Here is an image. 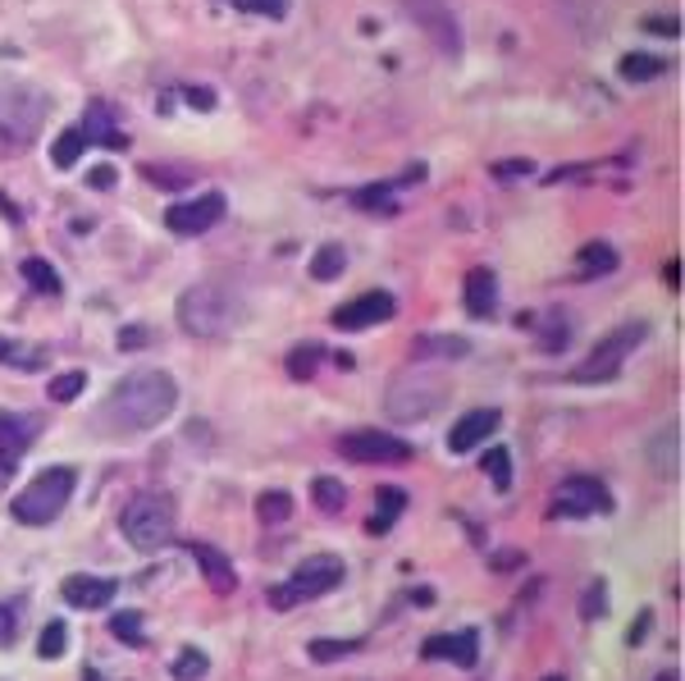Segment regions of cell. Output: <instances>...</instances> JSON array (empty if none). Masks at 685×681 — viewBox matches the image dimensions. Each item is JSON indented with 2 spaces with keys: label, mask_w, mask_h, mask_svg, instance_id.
I'll return each instance as SVG.
<instances>
[{
  "label": "cell",
  "mask_w": 685,
  "mask_h": 681,
  "mask_svg": "<svg viewBox=\"0 0 685 681\" xmlns=\"http://www.w3.org/2000/svg\"><path fill=\"white\" fill-rule=\"evenodd\" d=\"M174 408H179V385L170 370H133L101 398L97 416H91V430L120 435V439L147 435V430L164 426V421L174 416Z\"/></svg>",
  "instance_id": "cell-1"
},
{
  "label": "cell",
  "mask_w": 685,
  "mask_h": 681,
  "mask_svg": "<svg viewBox=\"0 0 685 681\" xmlns=\"http://www.w3.org/2000/svg\"><path fill=\"white\" fill-rule=\"evenodd\" d=\"M243 316H247L243 297L229 284H216V279H201V284L179 293V325L193 339H224L238 330Z\"/></svg>",
  "instance_id": "cell-2"
},
{
  "label": "cell",
  "mask_w": 685,
  "mask_h": 681,
  "mask_svg": "<svg viewBox=\"0 0 685 681\" xmlns=\"http://www.w3.org/2000/svg\"><path fill=\"white\" fill-rule=\"evenodd\" d=\"M74 466H46L41 476L28 481V489H19L10 512H14V522L19 526H46V522H56V516L69 508V499H74Z\"/></svg>",
  "instance_id": "cell-3"
},
{
  "label": "cell",
  "mask_w": 685,
  "mask_h": 681,
  "mask_svg": "<svg viewBox=\"0 0 685 681\" xmlns=\"http://www.w3.org/2000/svg\"><path fill=\"white\" fill-rule=\"evenodd\" d=\"M448 398H453V380H443L439 370H403L384 393V408L393 421H425L435 416Z\"/></svg>",
  "instance_id": "cell-4"
},
{
  "label": "cell",
  "mask_w": 685,
  "mask_h": 681,
  "mask_svg": "<svg viewBox=\"0 0 685 681\" xmlns=\"http://www.w3.org/2000/svg\"><path fill=\"white\" fill-rule=\"evenodd\" d=\"M120 531L137 554H160L164 545H174V503L164 495H133L120 516Z\"/></svg>",
  "instance_id": "cell-5"
},
{
  "label": "cell",
  "mask_w": 685,
  "mask_h": 681,
  "mask_svg": "<svg viewBox=\"0 0 685 681\" xmlns=\"http://www.w3.org/2000/svg\"><path fill=\"white\" fill-rule=\"evenodd\" d=\"M46 114H51V97L37 92L33 83H10L0 87V137L10 147H28L41 133Z\"/></svg>",
  "instance_id": "cell-6"
},
{
  "label": "cell",
  "mask_w": 685,
  "mask_h": 681,
  "mask_svg": "<svg viewBox=\"0 0 685 681\" xmlns=\"http://www.w3.org/2000/svg\"><path fill=\"white\" fill-rule=\"evenodd\" d=\"M645 335H649V325H645V320L612 330V335H608L603 343H595V352H589V357L572 370V385H608V380H617L622 366H626V357L645 343Z\"/></svg>",
  "instance_id": "cell-7"
},
{
  "label": "cell",
  "mask_w": 685,
  "mask_h": 681,
  "mask_svg": "<svg viewBox=\"0 0 685 681\" xmlns=\"http://www.w3.org/2000/svg\"><path fill=\"white\" fill-rule=\"evenodd\" d=\"M339 581H343V562H339L334 554H316V558H306L302 568L293 572V581L274 585V591H270V604L283 613V608H293V604H306V599L329 595Z\"/></svg>",
  "instance_id": "cell-8"
},
{
  "label": "cell",
  "mask_w": 685,
  "mask_h": 681,
  "mask_svg": "<svg viewBox=\"0 0 685 681\" xmlns=\"http://www.w3.org/2000/svg\"><path fill=\"white\" fill-rule=\"evenodd\" d=\"M224 220V193H206V197H187L174 202L164 210V229L179 233V239H197V233H210Z\"/></svg>",
  "instance_id": "cell-9"
},
{
  "label": "cell",
  "mask_w": 685,
  "mask_h": 681,
  "mask_svg": "<svg viewBox=\"0 0 685 681\" xmlns=\"http://www.w3.org/2000/svg\"><path fill=\"white\" fill-rule=\"evenodd\" d=\"M339 453L352 458V462H384V466H397V462L412 458V443L393 439V435H384V430H347V435L339 439Z\"/></svg>",
  "instance_id": "cell-10"
},
{
  "label": "cell",
  "mask_w": 685,
  "mask_h": 681,
  "mask_svg": "<svg viewBox=\"0 0 685 681\" xmlns=\"http://www.w3.org/2000/svg\"><path fill=\"white\" fill-rule=\"evenodd\" d=\"M393 316H397V297L389 289H370L362 297L343 302V307L329 316V325H334V330H370V325H384Z\"/></svg>",
  "instance_id": "cell-11"
},
{
  "label": "cell",
  "mask_w": 685,
  "mask_h": 681,
  "mask_svg": "<svg viewBox=\"0 0 685 681\" xmlns=\"http://www.w3.org/2000/svg\"><path fill=\"white\" fill-rule=\"evenodd\" d=\"M608 508H612V495L595 476L562 481L558 499H553V516H595V512H608Z\"/></svg>",
  "instance_id": "cell-12"
},
{
  "label": "cell",
  "mask_w": 685,
  "mask_h": 681,
  "mask_svg": "<svg viewBox=\"0 0 685 681\" xmlns=\"http://www.w3.org/2000/svg\"><path fill=\"white\" fill-rule=\"evenodd\" d=\"M499 412H493V408H485V412H466L462 421H457V426L453 430H448V453H476L480 449V443L493 435V430H499Z\"/></svg>",
  "instance_id": "cell-13"
},
{
  "label": "cell",
  "mask_w": 685,
  "mask_h": 681,
  "mask_svg": "<svg viewBox=\"0 0 685 681\" xmlns=\"http://www.w3.org/2000/svg\"><path fill=\"white\" fill-rule=\"evenodd\" d=\"M462 302L466 312L476 320H489L493 312H499V275H493L489 266H476L466 270V284H462Z\"/></svg>",
  "instance_id": "cell-14"
},
{
  "label": "cell",
  "mask_w": 685,
  "mask_h": 681,
  "mask_svg": "<svg viewBox=\"0 0 685 681\" xmlns=\"http://www.w3.org/2000/svg\"><path fill=\"white\" fill-rule=\"evenodd\" d=\"M60 595H64V604H74V608H106L114 595H120V585H114L110 576H87V572H78V576H64Z\"/></svg>",
  "instance_id": "cell-15"
},
{
  "label": "cell",
  "mask_w": 685,
  "mask_h": 681,
  "mask_svg": "<svg viewBox=\"0 0 685 681\" xmlns=\"http://www.w3.org/2000/svg\"><path fill=\"white\" fill-rule=\"evenodd\" d=\"M412 5V14H416V23H425V28L435 33V41L443 46L448 56H457L462 51V37H457V23L448 19V5L443 0H407Z\"/></svg>",
  "instance_id": "cell-16"
},
{
  "label": "cell",
  "mask_w": 685,
  "mask_h": 681,
  "mask_svg": "<svg viewBox=\"0 0 685 681\" xmlns=\"http://www.w3.org/2000/svg\"><path fill=\"white\" fill-rule=\"evenodd\" d=\"M33 439H37V421L33 416L0 412V466H14Z\"/></svg>",
  "instance_id": "cell-17"
},
{
  "label": "cell",
  "mask_w": 685,
  "mask_h": 681,
  "mask_svg": "<svg viewBox=\"0 0 685 681\" xmlns=\"http://www.w3.org/2000/svg\"><path fill=\"white\" fill-rule=\"evenodd\" d=\"M476 645H480V636L476 631H453V636H430L425 641V659H453L457 668H476Z\"/></svg>",
  "instance_id": "cell-18"
},
{
  "label": "cell",
  "mask_w": 685,
  "mask_h": 681,
  "mask_svg": "<svg viewBox=\"0 0 685 681\" xmlns=\"http://www.w3.org/2000/svg\"><path fill=\"white\" fill-rule=\"evenodd\" d=\"M649 466L658 476H668V481L681 476V426H676V421L649 439Z\"/></svg>",
  "instance_id": "cell-19"
},
{
  "label": "cell",
  "mask_w": 685,
  "mask_h": 681,
  "mask_svg": "<svg viewBox=\"0 0 685 681\" xmlns=\"http://www.w3.org/2000/svg\"><path fill=\"white\" fill-rule=\"evenodd\" d=\"M193 558H197V568H201L206 585H210L216 595H233V591H238V576H233L229 558H224L220 549H210V545H193Z\"/></svg>",
  "instance_id": "cell-20"
},
{
  "label": "cell",
  "mask_w": 685,
  "mask_h": 681,
  "mask_svg": "<svg viewBox=\"0 0 685 681\" xmlns=\"http://www.w3.org/2000/svg\"><path fill=\"white\" fill-rule=\"evenodd\" d=\"M78 129L87 133V143H91V147H110V151H120V147H124V133L114 129L110 110H106L101 101H91V106H87V114L78 120Z\"/></svg>",
  "instance_id": "cell-21"
},
{
  "label": "cell",
  "mask_w": 685,
  "mask_h": 681,
  "mask_svg": "<svg viewBox=\"0 0 685 681\" xmlns=\"http://www.w3.org/2000/svg\"><path fill=\"white\" fill-rule=\"evenodd\" d=\"M612 270H617V252H612L608 243H585L576 252V275L580 279H603Z\"/></svg>",
  "instance_id": "cell-22"
},
{
  "label": "cell",
  "mask_w": 685,
  "mask_h": 681,
  "mask_svg": "<svg viewBox=\"0 0 685 681\" xmlns=\"http://www.w3.org/2000/svg\"><path fill=\"white\" fill-rule=\"evenodd\" d=\"M87 133L78 129V124H69L60 137H56V147H51V160H56V170H74L78 166V160L87 156Z\"/></svg>",
  "instance_id": "cell-23"
},
{
  "label": "cell",
  "mask_w": 685,
  "mask_h": 681,
  "mask_svg": "<svg viewBox=\"0 0 685 681\" xmlns=\"http://www.w3.org/2000/svg\"><path fill=\"white\" fill-rule=\"evenodd\" d=\"M407 508V495L397 485H389V489H380V512H370V522H366V531L370 535H389L393 531V522H397V512Z\"/></svg>",
  "instance_id": "cell-24"
},
{
  "label": "cell",
  "mask_w": 685,
  "mask_h": 681,
  "mask_svg": "<svg viewBox=\"0 0 685 681\" xmlns=\"http://www.w3.org/2000/svg\"><path fill=\"white\" fill-rule=\"evenodd\" d=\"M256 516H261V526H283L293 516V495L289 489H266V495L256 499Z\"/></svg>",
  "instance_id": "cell-25"
},
{
  "label": "cell",
  "mask_w": 685,
  "mask_h": 681,
  "mask_svg": "<svg viewBox=\"0 0 685 681\" xmlns=\"http://www.w3.org/2000/svg\"><path fill=\"white\" fill-rule=\"evenodd\" d=\"M311 503H316L320 512H329V516H339V512L347 508V485L334 481V476H316V485H311Z\"/></svg>",
  "instance_id": "cell-26"
},
{
  "label": "cell",
  "mask_w": 685,
  "mask_h": 681,
  "mask_svg": "<svg viewBox=\"0 0 685 681\" xmlns=\"http://www.w3.org/2000/svg\"><path fill=\"white\" fill-rule=\"evenodd\" d=\"M23 279H28V284H33L37 293H51V297L64 293L56 266H51V262H41V256H28V262H23Z\"/></svg>",
  "instance_id": "cell-27"
},
{
  "label": "cell",
  "mask_w": 685,
  "mask_h": 681,
  "mask_svg": "<svg viewBox=\"0 0 685 681\" xmlns=\"http://www.w3.org/2000/svg\"><path fill=\"white\" fill-rule=\"evenodd\" d=\"M347 266V252L339 243H325L316 256H311V279H320V284H329V279H339Z\"/></svg>",
  "instance_id": "cell-28"
},
{
  "label": "cell",
  "mask_w": 685,
  "mask_h": 681,
  "mask_svg": "<svg viewBox=\"0 0 685 681\" xmlns=\"http://www.w3.org/2000/svg\"><path fill=\"white\" fill-rule=\"evenodd\" d=\"M617 69H622V78H626V83H649V78L663 74L668 60H658V56H626Z\"/></svg>",
  "instance_id": "cell-29"
},
{
  "label": "cell",
  "mask_w": 685,
  "mask_h": 681,
  "mask_svg": "<svg viewBox=\"0 0 685 681\" xmlns=\"http://www.w3.org/2000/svg\"><path fill=\"white\" fill-rule=\"evenodd\" d=\"M320 343H302V348H293L289 352V375L293 380H316V366H320Z\"/></svg>",
  "instance_id": "cell-30"
},
{
  "label": "cell",
  "mask_w": 685,
  "mask_h": 681,
  "mask_svg": "<svg viewBox=\"0 0 685 681\" xmlns=\"http://www.w3.org/2000/svg\"><path fill=\"white\" fill-rule=\"evenodd\" d=\"M87 389V370H64L56 375L51 385H46V393H51V403H74V398Z\"/></svg>",
  "instance_id": "cell-31"
},
{
  "label": "cell",
  "mask_w": 685,
  "mask_h": 681,
  "mask_svg": "<svg viewBox=\"0 0 685 681\" xmlns=\"http://www.w3.org/2000/svg\"><path fill=\"white\" fill-rule=\"evenodd\" d=\"M466 339H457V335H448V339H420L416 343V357H466Z\"/></svg>",
  "instance_id": "cell-32"
},
{
  "label": "cell",
  "mask_w": 685,
  "mask_h": 681,
  "mask_svg": "<svg viewBox=\"0 0 685 681\" xmlns=\"http://www.w3.org/2000/svg\"><path fill=\"white\" fill-rule=\"evenodd\" d=\"M170 672H174V681H201L210 672V659H206L201 649H183Z\"/></svg>",
  "instance_id": "cell-33"
},
{
  "label": "cell",
  "mask_w": 685,
  "mask_h": 681,
  "mask_svg": "<svg viewBox=\"0 0 685 681\" xmlns=\"http://www.w3.org/2000/svg\"><path fill=\"white\" fill-rule=\"evenodd\" d=\"M485 472H489L493 489H512V453L507 449H489L485 453Z\"/></svg>",
  "instance_id": "cell-34"
},
{
  "label": "cell",
  "mask_w": 685,
  "mask_h": 681,
  "mask_svg": "<svg viewBox=\"0 0 685 681\" xmlns=\"http://www.w3.org/2000/svg\"><path fill=\"white\" fill-rule=\"evenodd\" d=\"M110 631H114V636H120L124 645H142V641H147V636H142V613H133V608H124V613H114L110 618Z\"/></svg>",
  "instance_id": "cell-35"
},
{
  "label": "cell",
  "mask_w": 685,
  "mask_h": 681,
  "mask_svg": "<svg viewBox=\"0 0 685 681\" xmlns=\"http://www.w3.org/2000/svg\"><path fill=\"white\" fill-rule=\"evenodd\" d=\"M238 14H256V19H283L289 14V0H229Z\"/></svg>",
  "instance_id": "cell-36"
},
{
  "label": "cell",
  "mask_w": 685,
  "mask_h": 681,
  "mask_svg": "<svg viewBox=\"0 0 685 681\" xmlns=\"http://www.w3.org/2000/svg\"><path fill=\"white\" fill-rule=\"evenodd\" d=\"M64 636H69L64 622H51V627H46V631H41V641H37V654H41V659H60L64 645H69Z\"/></svg>",
  "instance_id": "cell-37"
},
{
  "label": "cell",
  "mask_w": 685,
  "mask_h": 681,
  "mask_svg": "<svg viewBox=\"0 0 685 681\" xmlns=\"http://www.w3.org/2000/svg\"><path fill=\"white\" fill-rule=\"evenodd\" d=\"M357 649V641H311V659L316 664H334V659H347Z\"/></svg>",
  "instance_id": "cell-38"
},
{
  "label": "cell",
  "mask_w": 685,
  "mask_h": 681,
  "mask_svg": "<svg viewBox=\"0 0 685 681\" xmlns=\"http://www.w3.org/2000/svg\"><path fill=\"white\" fill-rule=\"evenodd\" d=\"M151 183H160V187H187L193 183V170H170V166H147L142 170Z\"/></svg>",
  "instance_id": "cell-39"
},
{
  "label": "cell",
  "mask_w": 685,
  "mask_h": 681,
  "mask_svg": "<svg viewBox=\"0 0 685 681\" xmlns=\"http://www.w3.org/2000/svg\"><path fill=\"white\" fill-rule=\"evenodd\" d=\"M608 585L603 581H595V585H589V591H585V618H603L608 613Z\"/></svg>",
  "instance_id": "cell-40"
},
{
  "label": "cell",
  "mask_w": 685,
  "mask_h": 681,
  "mask_svg": "<svg viewBox=\"0 0 685 681\" xmlns=\"http://www.w3.org/2000/svg\"><path fill=\"white\" fill-rule=\"evenodd\" d=\"M14 631H19V613L10 604H0V649L14 645Z\"/></svg>",
  "instance_id": "cell-41"
},
{
  "label": "cell",
  "mask_w": 685,
  "mask_h": 681,
  "mask_svg": "<svg viewBox=\"0 0 685 681\" xmlns=\"http://www.w3.org/2000/svg\"><path fill=\"white\" fill-rule=\"evenodd\" d=\"M147 343H151L147 325H124V330H120V348H147Z\"/></svg>",
  "instance_id": "cell-42"
},
{
  "label": "cell",
  "mask_w": 685,
  "mask_h": 681,
  "mask_svg": "<svg viewBox=\"0 0 685 681\" xmlns=\"http://www.w3.org/2000/svg\"><path fill=\"white\" fill-rule=\"evenodd\" d=\"M649 627H653V613H649V608H645V613H640V618H635V627H631V636H626V645H640Z\"/></svg>",
  "instance_id": "cell-43"
},
{
  "label": "cell",
  "mask_w": 685,
  "mask_h": 681,
  "mask_svg": "<svg viewBox=\"0 0 685 681\" xmlns=\"http://www.w3.org/2000/svg\"><path fill=\"white\" fill-rule=\"evenodd\" d=\"M183 97H187V106H197V110H210V106H216V97H210L206 87H187Z\"/></svg>",
  "instance_id": "cell-44"
},
{
  "label": "cell",
  "mask_w": 685,
  "mask_h": 681,
  "mask_svg": "<svg viewBox=\"0 0 685 681\" xmlns=\"http://www.w3.org/2000/svg\"><path fill=\"white\" fill-rule=\"evenodd\" d=\"M649 33H668V37H676V33H681V23H676V19H649Z\"/></svg>",
  "instance_id": "cell-45"
},
{
  "label": "cell",
  "mask_w": 685,
  "mask_h": 681,
  "mask_svg": "<svg viewBox=\"0 0 685 681\" xmlns=\"http://www.w3.org/2000/svg\"><path fill=\"white\" fill-rule=\"evenodd\" d=\"M676 270H681V262H668V266H663V284H668V289H681V275H676Z\"/></svg>",
  "instance_id": "cell-46"
},
{
  "label": "cell",
  "mask_w": 685,
  "mask_h": 681,
  "mask_svg": "<svg viewBox=\"0 0 685 681\" xmlns=\"http://www.w3.org/2000/svg\"><path fill=\"white\" fill-rule=\"evenodd\" d=\"M412 599H416V608H430V604H435V591H430V585H420V591H412Z\"/></svg>",
  "instance_id": "cell-47"
},
{
  "label": "cell",
  "mask_w": 685,
  "mask_h": 681,
  "mask_svg": "<svg viewBox=\"0 0 685 681\" xmlns=\"http://www.w3.org/2000/svg\"><path fill=\"white\" fill-rule=\"evenodd\" d=\"M91 183H97V187H110V183H114V170H110V166H101V170H91Z\"/></svg>",
  "instance_id": "cell-48"
},
{
  "label": "cell",
  "mask_w": 685,
  "mask_h": 681,
  "mask_svg": "<svg viewBox=\"0 0 685 681\" xmlns=\"http://www.w3.org/2000/svg\"><path fill=\"white\" fill-rule=\"evenodd\" d=\"M658 681H681V677H676V672H668V677H658Z\"/></svg>",
  "instance_id": "cell-49"
},
{
  "label": "cell",
  "mask_w": 685,
  "mask_h": 681,
  "mask_svg": "<svg viewBox=\"0 0 685 681\" xmlns=\"http://www.w3.org/2000/svg\"><path fill=\"white\" fill-rule=\"evenodd\" d=\"M549 681H562V677H549Z\"/></svg>",
  "instance_id": "cell-50"
}]
</instances>
